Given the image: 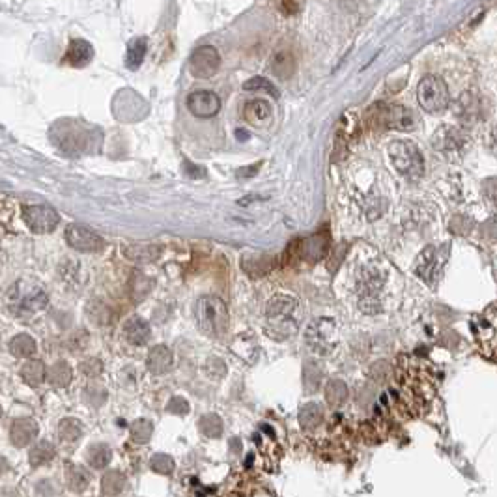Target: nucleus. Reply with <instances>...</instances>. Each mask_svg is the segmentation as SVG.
<instances>
[{
    "mask_svg": "<svg viewBox=\"0 0 497 497\" xmlns=\"http://www.w3.org/2000/svg\"><path fill=\"white\" fill-rule=\"evenodd\" d=\"M434 260H436V248L426 247L425 251L420 253L417 264H415V271L419 273L425 281H430V273H432L434 269Z\"/></svg>",
    "mask_w": 497,
    "mask_h": 497,
    "instance_id": "obj_24",
    "label": "nucleus"
},
{
    "mask_svg": "<svg viewBox=\"0 0 497 497\" xmlns=\"http://www.w3.org/2000/svg\"><path fill=\"white\" fill-rule=\"evenodd\" d=\"M384 284V275H379V271L365 267L359 275V294L363 299H376V294Z\"/></svg>",
    "mask_w": 497,
    "mask_h": 497,
    "instance_id": "obj_15",
    "label": "nucleus"
},
{
    "mask_svg": "<svg viewBox=\"0 0 497 497\" xmlns=\"http://www.w3.org/2000/svg\"><path fill=\"white\" fill-rule=\"evenodd\" d=\"M187 109L196 118H212L221 111V97L210 90H198L187 97Z\"/></svg>",
    "mask_w": 497,
    "mask_h": 497,
    "instance_id": "obj_10",
    "label": "nucleus"
},
{
    "mask_svg": "<svg viewBox=\"0 0 497 497\" xmlns=\"http://www.w3.org/2000/svg\"><path fill=\"white\" fill-rule=\"evenodd\" d=\"M488 185H490V193H488V196H490V200H496V180L490 178V180H488Z\"/></svg>",
    "mask_w": 497,
    "mask_h": 497,
    "instance_id": "obj_33",
    "label": "nucleus"
},
{
    "mask_svg": "<svg viewBox=\"0 0 497 497\" xmlns=\"http://www.w3.org/2000/svg\"><path fill=\"white\" fill-rule=\"evenodd\" d=\"M221 65L219 51L212 45H202L196 47L191 54L189 71L198 79H210L217 73Z\"/></svg>",
    "mask_w": 497,
    "mask_h": 497,
    "instance_id": "obj_8",
    "label": "nucleus"
},
{
    "mask_svg": "<svg viewBox=\"0 0 497 497\" xmlns=\"http://www.w3.org/2000/svg\"><path fill=\"white\" fill-rule=\"evenodd\" d=\"M417 100L426 113H441L449 106L450 101L447 83L438 75H428L419 83Z\"/></svg>",
    "mask_w": 497,
    "mask_h": 497,
    "instance_id": "obj_5",
    "label": "nucleus"
},
{
    "mask_svg": "<svg viewBox=\"0 0 497 497\" xmlns=\"http://www.w3.org/2000/svg\"><path fill=\"white\" fill-rule=\"evenodd\" d=\"M320 419H322V408H320V406H316V404H308L307 408L301 411L303 425L313 426V425H316Z\"/></svg>",
    "mask_w": 497,
    "mask_h": 497,
    "instance_id": "obj_30",
    "label": "nucleus"
},
{
    "mask_svg": "<svg viewBox=\"0 0 497 497\" xmlns=\"http://www.w3.org/2000/svg\"><path fill=\"white\" fill-rule=\"evenodd\" d=\"M124 255L129 260L135 262H154L155 258H159L161 247L159 245H150V243H142V245H129L124 248Z\"/></svg>",
    "mask_w": 497,
    "mask_h": 497,
    "instance_id": "obj_19",
    "label": "nucleus"
},
{
    "mask_svg": "<svg viewBox=\"0 0 497 497\" xmlns=\"http://www.w3.org/2000/svg\"><path fill=\"white\" fill-rule=\"evenodd\" d=\"M172 352L166 346H155L148 355V368L154 374H165L172 367Z\"/></svg>",
    "mask_w": 497,
    "mask_h": 497,
    "instance_id": "obj_18",
    "label": "nucleus"
},
{
    "mask_svg": "<svg viewBox=\"0 0 497 497\" xmlns=\"http://www.w3.org/2000/svg\"><path fill=\"white\" fill-rule=\"evenodd\" d=\"M370 122L381 129H409L413 125V116L406 106L378 103L370 109Z\"/></svg>",
    "mask_w": 497,
    "mask_h": 497,
    "instance_id": "obj_6",
    "label": "nucleus"
},
{
    "mask_svg": "<svg viewBox=\"0 0 497 497\" xmlns=\"http://www.w3.org/2000/svg\"><path fill=\"white\" fill-rule=\"evenodd\" d=\"M297 308L296 297L286 296V294H277L267 301L266 316H267V327L266 331L269 337L288 338L290 335H296L297 324L292 318V313Z\"/></svg>",
    "mask_w": 497,
    "mask_h": 497,
    "instance_id": "obj_2",
    "label": "nucleus"
},
{
    "mask_svg": "<svg viewBox=\"0 0 497 497\" xmlns=\"http://www.w3.org/2000/svg\"><path fill=\"white\" fill-rule=\"evenodd\" d=\"M348 395V389L342 381H329L327 385V400L331 404H340Z\"/></svg>",
    "mask_w": 497,
    "mask_h": 497,
    "instance_id": "obj_29",
    "label": "nucleus"
},
{
    "mask_svg": "<svg viewBox=\"0 0 497 497\" xmlns=\"http://www.w3.org/2000/svg\"><path fill=\"white\" fill-rule=\"evenodd\" d=\"M260 166L262 163H255V165L239 168V171H237V178H239V180H251V178H255L256 172L260 171Z\"/></svg>",
    "mask_w": 497,
    "mask_h": 497,
    "instance_id": "obj_31",
    "label": "nucleus"
},
{
    "mask_svg": "<svg viewBox=\"0 0 497 497\" xmlns=\"http://www.w3.org/2000/svg\"><path fill=\"white\" fill-rule=\"evenodd\" d=\"M10 352L15 357H32L36 354V340L30 335H26V333H21V335L12 338Z\"/></svg>",
    "mask_w": 497,
    "mask_h": 497,
    "instance_id": "obj_22",
    "label": "nucleus"
},
{
    "mask_svg": "<svg viewBox=\"0 0 497 497\" xmlns=\"http://www.w3.org/2000/svg\"><path fill=\"white\" fill-rule=\"evenodd\" d=\"M335 327H337V324L329 318L314 320L307 329V338L310 348H314L316 352H322V354L329 352L333 348V344H335L331 338V333L335 331Z\"/></svg>",
    "mask_w": 497,
    "mask_h": 497,
    "instance_id": "obj_11",
    "label": "nucleus"
},
{
    "mask_svg": "<svg viewBox=\"0 0 497 497\" xmlns=\"http://www.w3.org/2000/svg\"><path fill=\"white\" fill-rule=\"evenodd\" d=\"M243 90H247V92H264V94H269L273 95V97H277L278 95L277 88H275L271 81H267L266 77L248 79L247 83L243 84Z\"/></svg>",
    "mask_w": 497,
    "mask_h": 497,
    "instance_id": "obj_25",
    "label": "nucleus"
},
{
    "mask_svg": "<svg viewBox=\"0 0 497 497\" xmlns=\"http://www.w3.org/2000/svg\"><path fill=\"white\" fill-rule=\"evenodd\" d=\"M281 8H286L288 12H294V10H299V8H301V4H299V2H283V4H281Z\"/></svg>",
    "mask_w": 497,
    "mask_h": 497,
    "instance_id": "obj_32",
    "label": "nucleus"
},
{
    "mask_svg": "<svg viewBox=\"0 0 497 497\" xmlns=\"http://www.w3.org/2000/svg\"><path fill=\"white\" fill-rule=\"evenodd\" d=\"M45 376V368L40 361H29L23 367V378L29 381V384L36 385L40 384Z\"/></svg>",
    "mask_w": 497,
    "mask_h": 497,
    "instance_id": "obj_27",
    "label": "nucleus"
},
{
    "mask_svg": "<svg viewBox=\"0 0 497 497\" xmlns=\"http://www.w3.org/2000/svg\"><path fill=\"white\" fill-rule=\"evenodd\" d=\"M329 251V237L327 234H314L307 239H299V258L307 262H318Z\"/></svg>",
    "mask_w": 497,
    "mask_h": 497,
    "instance_id": "obj_12",
    "label": "nucleus"
},
{
    "mask_svg": "<svg viewBox=\"0 0 497 497\" xmlns=\"http://www.w3.org/2000/svg\"><path fill=\"white\" fill-rule=\"evenodd\" d=\"M389 155L393 165L404 178L411 182H417L425 174V159L420 150L411 141H395L390 142Z\"/></svg>",
    "mask_w": 497,
    "mask_h": 497,
    "instance_id": "obj_4",
    "label": "nucleus"
},
{
    "mask_svg": "<svg viewBox=\"0 0 497 497\" xmlns=\"http://www.w3.org/2000/svg\"><path fill=\"white\" fill-rule=\"evenodd\" d=\"M65 242L71 248L81 251V253H97L103 248V239L100 234H95L94 230H90L86 226L71 223L65 228Z\"/></svg>",
    "mask_w": 497,
    "mask_h": 497,
    "instance_id": "obj_9",
    "label": "nucleus"
},
{
    "mask_svg": "<svg viewBox=\"0 0 497 497\" xmlns=\"http://www.w3.org/2000/svg\"><path fill=\"white\" fill-rule=\"evenodd\" d=\"M94 58V47L86 40H71L64 54L65 64L73 68H84Z\"/></svg>",
    "mask_w": 497,
    "mask_h": 497,
    "instance_id": "obj_13",
    "label": "nucleus"
},
{
    "mask_svg": "<svg viewBox=\"0 0 497 497\" xmlns=\"http://www.w3.org/2000/svg\"><path fill=\"white\" fill-rule=\"evenodd\" d=\"M152 290V283L142 273H135V277L131 278V294L135 299H144V296Z\"/></svg>",
    "mask_w": 497,
    "mask_h": 497,
    "instance_id": "obj_26",
    "label": "nucleus"
},
{
    "mask_svg": "<svg viewBox=\"0 0 497 497\" xmlns=\"http://www.w3.org/2000/svg\"><path fill=\"white\" fill-rule=\"evenodd\" d=\"M146 51H148V40H146V38H135V40H131L129 45H127V53H125V65H127L129 70L141 68L142 60L146 56Z\"/></svg>",
    "mask_w": 497,
    "mask_h": 497,
    "instance_id": "obj_20",
    "label": "nucleus"
},
{
    "mask_svg": "<svg viewBox=\"0 0 497 497\" xmlns=\"http://www.w3.org/2000/svg\"><path fill=\"white\" fill-rule=\"evenodd\" d=\"M49 379L54 385H65L70 384L71 379V368L65 363H56L51 370H49Z\"/></svg>",
    "mask_w": 497,
    "mask_h": 497,
    "instance_id": "obj_28",
    "label": "nucleus"
},
{
    "mask_svg": "<svg viewBox=\"0 0 497 497\" xmlns=\"http://www.w3.org/2000/svg\"><path fill=\"white\" fill-rule=\"evenodd\" d=\"M23 221L36 234H51L58 226L60 215L51 206H24Z\"/></svg>",
    "mask_w": 497,
    "mask_h": 497,
    "instance_id": "obj_7",
    "label": "nucleus"
},
{
    "mask_svg": "<svg viewBox=\"0 0 497 497\" xmlns=\"http://www.w3.org/2000/svg\"><path fill=\"white\" fill-rule=\"evenodd\" d=\"M49 307L47 292L34 281L21 278L17 283H13L6 292V308L13 318L36 320L42 316Z\"/></svg>",
    "mask_w": 497,
    "mask_h": 497,
    "instance_id": "obj_1",
    "label": "nucleus"
},
{
    "mask_svg": "<svg viewBox=\"0 0 497 497\" xmlns=\"http://www.w3.org/2000/svg\"><path fill=\"white\" fill-rule=\"evenodd\" d=\"M357 135H359V118L354 113H346L338 122V142H352Z\"/></svg>",
    "mask_w": 497,
    "mask_h": 497,
    "instance_id": "obj_21",
    "label": "nucleus"
},
{
    "mask_svg": "<svg viewBox=\"0 0 497 497\" xmlns=\"http://www.w3.org/2000/svg\"><path fill=\"white\" fill-rule=\"evenodd\" d=\"M243 118L247 120L251 125L260 127V125L267 124L269 118H271V106L262 100L248 101L245 109H243Z\"/></svg>",
    "mask_w": 497,
    "mask_h": 497,
    "instance_id": "obj_14",
    "label": "nucleus"
},
{
    "mask_svg": "<svg viewBox=\"0 0 497 497\" xmlns=\"http://www.w3.org/2000/svg\"><path fill=\"white\" fill-rule=\"evenodd\" d=\"M243 271H247L251 277H262L275 267L277 260L269 255H251L243 258Z\"/></svg>",
    "mask_w": 497,
    "mask_h": 497,
    "instance_id": "obj_17",
    "label": "nucleus"
},
{
    "mask_svg": "<svg viewBox=\"0 0 497 497\" xmlns=\"http://www.w3.org/2000/svg\"><path fill=\"white\" fill-rule=\"evenodd\" d=\"M195 318L202 331L213 337H221L230 322L225 301L215 296H204L195 303Z\"/></svg>",
    "mask_w": 497,
    "mask_h": 497,
    "instance_id": "obj_3",
    "label": "nucleus"
},
{
    "mask_svg": "<svg viewBox=\"0 0 497 497\" xmlns=\"http://www.w3.org/2000/svg\"><path fill=\"white\" fill-rule=\"evenodd\" d=\"M124 335L131 344H135V346H142V344L148 342L152 331H150L148 322H144L142 318H131L125 322Z\"/></svg>",
    "mask_w": 497,
    "mask_h": 497,
    "instance_id": "obj_16",
    "label": "nucleus"
},
{
    "mask_svg": "<svg viewBox=\"0 0 497 497\" xmlns=\"http://www.w3.org/2000/svg\"><path fill=\"white\" fill-rule=\"evenodd\" d=\"M271 68L278 79H288L296 71V60H294L292 53H278L273 58Z\"/></svg>",
    "mask_w": 497,
    "mask_h": 497,
    "instance_id": "obj_23",
    "label": "nucleus"
}]
</instances>
